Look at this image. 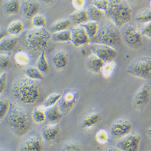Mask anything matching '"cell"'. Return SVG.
Here are the masks:
<instances>
[{
    "label": "cell",
    "instance_id": "1",
    "mask_svg": "<svg viewBox=\"0 0 151 151\" xmlns=\"http://www.w3.org/2000/svg\"><path fill=\"white\" fill-rule=\"evenodd\" d=\"M11 93L16 100L24 104H34L41 96L40 85L37 80L28 77L16 79L11 86Z\"/></svg>",
    "mask_w": 151,
    "mask_h": 151
},
{
    "label": "cell",
    "instance_id": "2",
    "mask_svg": "<svg viewBox=\"0 0 151 151\" xmlns=\"http://www.w3.org/2000/svg\"><path fill=\"white\" fill-rule=\"evenodd\" d=\"M5 118L7 126L19 136H24L30 130V115L28 111L21 106L11 103L9 112Z\"/></svg>",
    "mask_w": 151,
    "mask_h": 151
},
{
    "label": "cell",
    "instance_id": "3",
    "mask_svg": "<svg viewBox=\"0 0 151 151\" xmlns=\"http://www.w3.org/2000/svg\"><path fill=\"white\" fill-rule=\"evenodd\" d=\"M92 44L107 45L117 50L122 43V36L118 26L109 19H102L99 22L97 34L90 40Z\"/></svg>",
    "mask_w": 151,
    "mask_h": 151
},
{
    "label": "cell",
    "instance_id": "4",
    "mask_svg": "<svg viewBox=\"0 0 151 151\" xmlns=\"http://www.w3.org/2000/svg\"><path fill=\"white\" fill-rule=\"evenodd\" d=\"M52 40V34L45 28L29 29L21 36L22 45L29 51L35 52L47 50Z\"/></svg>",
    "mask_w": 151,
    "mask_h": 151
},
{
    "label": "cell",
    "instance_id": "5",
    "mask_svg": "<svg viewBox=\"0 0 151 151\" xmlns=\"http://www.w3.org/2000/svg\"><path fill=\"white\" fill-rule=\"evenodd\" d=\"M108 1V10L105 14L109 19L119 27L130 22L133 12L127 0Z\"/></svg>",
    "mask_w": 151,
    "mask_h": 151
},
{
    "label": "cell",
    "instance_id": "6",
    "mask_svg": "<svg viewBox=\"0 0 151 151\" xmlns=\"http://www.w3.org/2000/svg\"><path fill=\"white\" fill-rule=\"evenodd\" d=\"M127 72L133 76L151 79V57L142 56L135 58L128 66Z\"/></svg>",
    "mask_w": 151,
    "mask_h": 151
},
{
    "label": "cell",
    "instance_id": "7",
    "mask_svg": "<svg viewBox=\"0 0 151 151\" xmlns=\"http://www.w3.org/2000/svg\"><path fill=\"white\" fill-rule=\"evenodd\" d=\"M121 27V36L128 46L134 49L142 47L143 45L142 34L136 24L129 22Z\"/></svg>",
    "mask_w": 151,
    "mask_h": 151
},
{
    "label": "cell",
    "instance_id": "8",
    "mask_svg": "<svg viewBox=\"0 0 151 151\" xmlns=\"http://www.w3.org/2000/svg\"><path fill=\"white\" fill-rule=\"evenodd\" d=\"M151 96V87L145 83L135 92L132 101L134 109L140 112L144 111L149 103Z\"/></svg>",
    "mask_w": 151,
    "mask_h": 151
},
{
    "label": "cell",
    "instance_id": "9",
    "mask_svg": "<svg viewBox=\"0 0 151 151\" xmlns=\"http://www.w3.org/2000/svg\"><path fill=\"white\" fill-rule=\"evenodd\" d=\"M133 124L125 119H119L112 123L111 128V134L112 138L120 139L132 132Z\"/></svg>",
    "mask_w": 151,
    "mask_h": 151
},
{
    "label": "cell",
    "instance_id": "10",
    "mask_svg": "<svg viewBox=\"0 0 151 151\" xmlns=\"http://www.w3.org/2000/svg\"><path fill=\"white\" fill-rule=\"evenodd\" d=\"M141 137L139 134L132 132L121 139L116 144L117 147L124 151H137L139 150Z\"/></svg>",
    "mask_w": 151,
    "mask_h": 151
},
{
    "label": "cell",
    "instance_id": "11",
    "mask_svg": "<svg viewBox=\"0 0 151 151\" xmlns=\"http://www.w3.org/2000/svg\"><path fill=\"white\" fill-rule=\"evenodd\" d=\"M91 49L93 54L105 63L114 61L117 57V50L107 45L92 44Z\"/></svg>",
    "mask_w": 151,
    "mask_h": 151
},
{
    "label": "cell",
    "instance_id": "12",
    "mask_svg": "<svg viewBox=\"0 0 151 151\" xmlns=\"http://www.w3.org/2000/svg\"><path fill=\"white\" fill-rule=\"evenodd\" d=\"M78 100V93L73 90H68L59 100L58 106L63 114L69 113L73 109Z\"/></svg>",
    "mask_w": 151,
    "mask_h": 151
},
{
    "label": "cell",
    "instance_id": "13",
    "mask_svg": "<svg viewBox=\"0 0 151 151\" xmlns=\"http://www.w3.org/2000/svg\"><path fill=\"white\" fill-rule=\"evenodd\" d=\"M71 32V42L75 47H81L90 42V36L86 29L81 25L73 27Z\"/></svg>",
    "mask_w": 151,
    "mask_h": 151
},
{
    "label": "cell",
    "instance_id": "14",
    "mask_svg": "<svg viewBox=\"0 0 151 151\" xmlns=\"http://www.w3.org/2000/svg\"><path fill=\"white\" fill-rule=\"evenodd\" d=\"M43 146L40 138L37 135L28 136L21 143L19 150L22 151H40L42 150Z\"/></svg>",
    "mask_w": 151,
    "mask_h": 151
},
{
    "label": "cell",
    "instance_id": "15",
    "mask_svg": "<svg viewBox=\"0 0 151 151\" xmlns=\"http://www.w3.org/2000/svg\"><path fill=\"white\" fill-rule=\"evenodd\" d=\"M40 9V4L37 0H21L20 10L27 18H32L37 14Z\"/></svg>",
    "mask_w": 151,
    "mask_h": 151
},
{
    "label": "cell",
    "instance_id": "16",
    "mask_svg": "<svg viewBox=\"0 0 151 151\" xmlns=\"http://www.w3.org/2000/svg\"><path fill=\"white\" fill-rule=\"evenodd\" d=\"M52 63L57 69H62L67 68L69 63L68 54L65 50L58 49L53 54Z\"/></svg>",
    "mask_w": 151,
    "mask_h": 151
},
{
    "label": "cell",
    "instance_id": "17",
    "mask_svg": "<svg viewBox=\"0 0 151 151\" xmlns=\"http://www.w3.org/2000/svg\"><path fill=\"white\" fill-rule=\"evenodd\" d=\"M105 63L102 59L93 54L89 56L86 59L87 67L91 71L96 73L101 72Z\"/></svg>",
    "mask_w": 151,
    "mask_h": 151
},
{
    "label": "cell",
    "instance_id": "18",
    "mask_svg": "<svg viewBox=\"0 0 151 151\" xmlns=\"http://www.w3.org/2000/svg\"><path fill=\"white\" fill-rule=\"evenodd\" d=\"M19 41L17 36H6L1 39L0 42V50L2 52H7L14 49L18 44Z\"/></svg>",
    "mask_w": 151,
    "mask_h": 151
},
{
    "label": "cell",
    "instance_id": "19",
    "mask_svg": "<svg viewBox=\"0 0 151 151\" xmlns=\"http://www.w3.org/2000/svg\"><path fill=\"white\" fill-rule=\"evenodd\" d=\"M101 118L99 112H91L85 116L81 121V125L84 128H90L97 124Z\"/></svg>",
    "mask_w": 151,
    "mask_h": 151
},
{
    "label": "cell",
    "instance_id": "20",
    "mask_svg": "<svg viewBox=\"0 0 151 151\" xmlns=\"http://www.w3.org/2000/svg\"><path fill=\"white\" fill-rule=\"evenodd\" d=\"M59 133L60 128L58 125L47 126L44 128L42 132L44 140L47 142L55 139Z\"/></svg>",
    "mask_w": 151,
    "mask_h": 151
},
{
    "label": "cell",
    "instance_id": "21",
    "mask_svg": "<svg viewBox=\"0 0 151 151\" xmlns=\"http://www.w3.org/2000/svg\"><path fill=\"white\" fill-rule=\"evenodd\" d=\"M3 6L5 14L15 15L18 14L20 10V2L19 0H5Z\"/></svg>",
    "mask_w": 151,
    "mask_h": 151
},
{
    "label": "cell",
    "instance_id": "22",
    "mask_svg": "<svg viewBox=\"0 0 151 151\" xmlns=\"http://www.w3.org/2000/svg\"><path fill=\"white\" fill-rule=\"evenodd\" d=\"M25 25L22 21L15 20L9 25L7 31L11 36H17L22 35L24 32Z\"/></svg>",
    "mask_w": 151,
    "mask_h": 151
},
{
    "label": "cell",
    "instance_id": "23",
    "mask_svg": "<svg viewBox=\"0 0 151 151\" xmlns=\"http://www.w3.org/2000/svg\"><path fill=\"white\" fill-rule=\"evenodd\" d=\"M69 19L72 23L78 25L85 24L90 21L87 11L84 10H78L70 14Z\"/></svg>",
    "mask_w": 151,
    "mask_h": 151
},
{
    "label": "cell",
    "instance_id": "24",
    "mask_svg": "<svg viewBox=\"0 0 151 151\" xmlns=\"http://www.w3.org/2000/svg\"><path fill=\"white\" fill-rule=\"evenodd\" d=\"M63 113L58 106H55L48 108L46 111L47 120L52 123H55L60 121L63 116Z\"/></svg>",
    "mask_w": 151,
    "mask_h": 151
},
{
    "label": "cell",
    "instance_id": "25",
    "mask_svg": "<svg viewBox=\"0 0 151 151\" xmlns=\"http://www.w3.org/2000/svg\"><path fill=\"white\" fill-rule=\"evenodd\" d=\"M73 24L69 19H63L57 21L50 27V31L52 34L68 30Z\"/></svg>",
    "mask_w": 151,
    "mask_h": 151
},
{
    "label": "cell",
    "instance_id": "26",
    "mask_svg": "<svg viewBox=\"0 0 151 151\" xmlns=\"http://www.w3.org/2000/svg\"><path fill=\"white\" fill-rule=\"evenodd\" d=\"M86 11L90 21L98 22H100L102 19L104 14L103 11L99 9L92 4L88 6Z\"/></svg>",
    "mask_w": 151,
    "mask_h": 151
},
{
    "label": "cell",
    "instance_id": "27",
    "mask_svg": "<svg viewBox=\"0 0 151 151\" xmlns=\"http://www.w3.org/2000/svg\"><path fill=\"white\" fill-rule=\"evenodd\" d=\"M47 109L43 105L35 108L33 111V120L37 124H42L47 120L46 111Z\"/></svg>",
    "mask_w": 151,
    "mask_h": 151
},
{
    "label": "cell",
    "instance_id": "28",
    "mask_svg": "<svg viewBox=\"0 0 151 151\" xmlns=\"http://www.w3.org/2000/svg\"><path fill=\"white\" fill-rule=\"evenodd\" d=\"M135 20L142 25L151 22V9L145 8L141 10L137 14Z\"/></svg>",
    "mask_w": 151,
    "mask_h": 151
},
{
    "label": "cell",
    "instance_id": "29",
    "mask_svg": "<svg viewBox=\"0 0 151 151\" xmlns=\"http://www.w3.org/2000/svg\"><path fill=\"white\" fill-rule=\"evenodd\" d=\"M52 41L55 42H69L71 41V31L67 30L52 34Z\"/></svg>",
    "mask_w": 151,
    "mask_h": 151
},
{
    "label": "cell",
    "instance_id": "30",
    "mask_svg": "<svg viewBox=\"0 0 151 151\" xmlns=\"http://www.w3.org/2000/svg\"><path fill=\"white\" fill-rule=\"evenodd\" d=\"M14 58L16 62L21 65H27L31 61L30 55L26 52L22 50L17 52L15 54Z\"/></svg>",
    "mask_w": 151,
    "mask_h": 151
},
{
    "label": "cell",
    "instance_id": "31",
    "mask_svg": "<svg viewBox=\"0 0 151 151\" xmlns=\"http://www.w3.org/2000/svg\"><path fill=\"white\" fill-rule=\"evenodd\" d=\"M86 29L90 40L96 35L99 29V22L95 21H89L85 24L81 25Z\"/></svg>",
    "mask_w": 151,
    "mask_h": 151
},
{
    "label": "cell",
    "instance_id": "32",
    "mask_svg": "<svg viewBox=\"0 0 151 151\" xmlns=\"http://www.w3.org/2000/svg\"><path fill=\"white\" fill-rule=\"evenodd\" d=\"M117 67V63L114 61L105 63L101 69L102 76L105 78H109L112 75Z\"/></svg>",
    "mask_w": 151,
    "mask_h": 151
},
{
    "label": "cell",
    "instance_id": "33",
    "mask_svg": "<svg viewBox=\"0 0 151 151\" xmlns=\"http://www.w3.org/2000/svg\"><path fill=\"white\" fill-rule=\"evenodd\" d=\"M32 23L35 28H44L47 25V19L43 14H37L32 18Z\"/></svg>",
    "mask_w": 151,
    "mask_h": 151
},
{
    "label": "cell",
    "instance_id": "34",
    "mask_svg": "<svg viewBox=\"0 0 151 151\" xmlns=\"http://www.w3.org/2000/svg\"><path fill=\"white\" fill-rule=\"evenodd\" d=\"M62 96L58 93H52L48 96L45 100L43 105L47 109L55 106L59 102Z\"/></svg>",
    "mask_w": 151,
    "mask_h": 151
},
{
    "label": "cell",
    "instance_id": "35",
    "mask_svg": "<svg viewBox=\"0 0 151 151\" xmlns=\"http://www.w3.org/2000/svg\"><path fill=\"white\" fill-rule=\"evenodd\" d=\"M37 68L42 72L46 73L49 69V64L46 57L45 51H42L37 62Z\"/></svg>",
    "mask_w": 151,
    "mask_h": 151
},
{
    "label": "cell",
    "instance_id": "36",
    "mask_svg": "<svg viewBox=\"0 0 151 151\" xmlns=\"http://www.w3.org/2000/svg\"><path fill=\"white\" fill-rule=\"evenodd\" d=\"M96 139L97 142L100 144H107L110 141L109 133L105 129H101L97 132Z\"/></svg>",
    "mask_w": 151,
    "mask_h": 151
},
{
    "label": "cell",
    "instance_id": "37",
    "mask_svg": "<svg viewBox=\"0 0 151 151\" xmlns=\"http://www.w3.org/2000/svg\"><path fill=\"white\" fill-rule=\"evenodd\" d=\"M26 76L35 80H41L43 78L42 72L37 68L29 67L26 70Z\"/></svg>",
    "mask_w": 151,
    "mask_h": 151
},
{
    "label": "cell",
    "instance_id": "38",
    "mask_svg": "<svg viewBox=\"0 0 151 151\" xmlns=\"http://www.w3.org/2000/svg\"><path fill=\"white\" fill-rule=\"evenodd\" d=\"M11 103L1 100L0 102V119L1 120L3 119L6 117L8 113L9 112L10 108Z\"/></svg>",
    "mask_w": 151,
    "mask_h": 151
},
{
    "label": "cell",
    "instance_id": "39",
    "mask_svg": "<svg viewBox=\"0 0 151 151\" xmlns=\"http://www.w3.org/2000/svg\"><path fill=\"white\" fill-rule=\"evenodd\" d=\"M91 4L103 11L104 14L106 13L108 8V0H93Z\"/></svg>",
    "mask_w": 151,
    "mask_h": 151
},
{
    "label": "cell",
    "instance_id": "40",
    "mask_svg": "<svg viewBox=\"0 0 151 151\" xmlns=\"http://www.w3.org/2000/svg\"><path fill=\"white\" fill-rule=\"evenodd\" d=\"M11 58L9 56L5 54H1L0 56V67L4 70L9 68L10 64Z\"/></svg>",
    "mask_w": 151,
    "mask_h": 151
},
{
    "label": "cell",
    "instance_id": "41",
    "mask_svg": "<svg viewBox=\"0 0 151 151\" xmlns=\"http://www.w3.org/2000/svg\"><path fill=\"white\" fill-rule=\"evenodd\" d=\"M62 151H81V148L79 144L73 142L66 143L63 146Z\"/></svg>",
    "mask_w": 151,
    "mask_h": 151
},
{
    "label": "cell",
    "instance_id": "42",
    "mask_svg": "<svg viewBox=\"0 0 151 151\" xmlns=\"http://www.w3.org/2000/svg\"><path fill=\"white\" fill-rule=\"evenodd\" d=\"M8 76L7 73H3L0 77V94L1 95L6 90L7 86Z\"/></svg>",
    "mask_w": 151,
    "mask_h": 151
},
{
    "label": "cell",
    "instance_id": "43",
    "mask_svg": "<svg viewBox=\"0 0 151 151\" xmlns=\"http://www.w3.org/2000/svg\"><path fill=\"white\" fill-rule=\"evenodd\" d=\"M140 30L142 36L151 39V22L143 25Z\"/></svg>",
    "mask_w": 151,
    "mask_h": 151
},
{
    "label": "cell",
    "instance_id": "44",
    "mask_svg": "<svg viewBox=\"0 0 151 151\" xmlns=\"http://www.w3.org/2000/svg\"><path fill=\"white\" fill-rule=\"evenodd\" d=\"M71 3L74 8L78 10H83L86 6L87 0H71Z\"/></svg>",
    "mask_w": 151,
    "mask_h": 151
},
{
    "label": "cell",
    "instance_id": "45",
    "mask_svg": "<svg viewBox=\"0 0 151 151\" xmlns=\"http://www.w3.org/2000/svg\"><path fill=\"white\" fill-rule=\"evenodd\" d=\"M39 1L45 4H49L53 3L56 0H39Z\"/></svg>",
    "mask_w": 151,
    "mask_h": 151
},
{
    "label": "cell",
    "instance_id": "46",
    "mask_svg": "<svg viewBox=\"0 0 151 151\" xmlns=\"http://www.w3.org/2000/svg\"><path fill=\"white\" fill-rule=\"evenodd\" d=\"M147 134L149 137L151 138V127L149 128L146 131Z\"/></svg>",
    "mask_w": 151,
    "mask_h": 151
},
{
    "label": "cell",
    "instance_id": "47",
    "mask_svg": "<svg viewBox=\"0 0 151 151\" xmlns=\"http://www.w3.org/2000/svg\"><path fill=\"white\" fill-rule=\"evenodd\" d=\"M141 1V0H127L128 1H129L132 3H137V2H139Z\"/></svg>",
    "mask_w": 151,
    "mask_h": 151
},
{
    "label": "cell",
    "instance_id": "48",
    "mask_svg": "<svg viewBox=\"0 0 151 151\" xmlns=\"http://www.w3.org/2000/svg\"><path fill=\"white\" fill-rule=\"evenodd\" d=\"M150 7L151 8V0H150Z\"/></svg>",
    "mask_w": 151,
    "mask_h": 151
}]
</instances>
